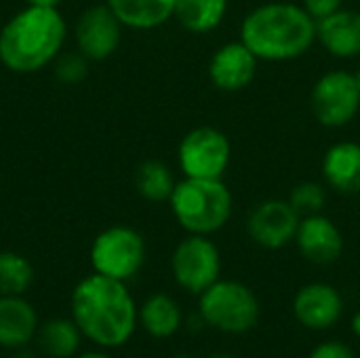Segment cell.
<instances>
[{
	"label": "cell",
	"mask_w": 360,
	"mask_h": 358,
	"mask_svg": "<svg viewBox=\"0 0 360 358\" xmlns=\"http://www.w3.org/2000/svg\"><path fill=\"white\" fill-rule=\"evenodd\" d=\"M72 321L101 348H118L135 333L139 312L124 281L91 274L72 293Z\"/></svg>",
	"instance_id": "cell-1"
},
{
	"label": "cell",
	"mask_w": 360,
	"mask_h": 358,
	"mask_svg": "<svg viewBox=\"0 0 360 358\" xmlns=\"http://www.w3.org/2000/svg\"><path fill=\"white\" fill-rule=\"evenodd\" d=\"M230 141L213 127H198L190 131L179 143V167L186 177L221 179L230 162Z\"/></svg>",
	"instance_id": "cell-9"
},
{
	"label": "cell",
	"mask_w": 360,
	"mask_h": 358,
	"mask_svg": "<svg viewBox=\"0 0 360 358\" xmlns=\"http://www.w3.org/2000/svg\"><path fill=\"white\" fill-rule=\"evenodd\" d=\"M302 2H304L302 6L306 8V13L314 21L329 17L331 13L340 11V6H342V0H302Z\"/></svg>",
	"instance_id": "cell-27"
},
{
	"label": "cell",
	"mask_w": 360,
	"mask_h": 358,
	"mask_svg": "<svg viewBox=\"0 0 360 358\" xmlns=\"http://www.w3.org/2000/svg\"><path fill=\"white\" fill-rule=\"evenodd\" d=\"M13 358H36V354L32 350H27V346H23V348H17L15 350V357Z\"/></svg>",
	"instance_id": "cell-29"
},
{
	"label": "cell",
	"mask_w": 360,
	"mask_h": 358,
	"mask_svg": "<svg viewBox=\"0 0 360 358\" xmlns=\"http://www.w3.org/2000/svg\"><path fill=\"white\" fill-rule=\"evenodd\" d=\"M65 32L57 8L27 4L0 30V61L19 74L38 72L59 57Z\"/></svg>",
	"instance_id": "cell-3"
},
{
	"label": "cell",
	"mask_w": 360,
	"mask_h": 358,
	"mask_svg": "<svg viewBox=\"0 0 360 358\" xmlns=\"http://www.w3.org/2000/svg\"><path fill=\"white\" fill-rule=\"evenodd\" d=\"M86 70H89V59L80 51H72L59 55L55 65V76L63 84H76L86 76Z\"/></svg>",
	"instance_id": "cell-25"
},
{
	"label": "cell",
	"mask_w": 360,
	"mask_h": 358,
	"mask_svg": "<svg viewBox=\"0 0 360 358\" xmlns=\"http://www.w3.org/2000/svg\"><path fill=\"white\" fill-rule=\"evenodd\" d=\"M146 262L143 236L129 226H112L103 230L91 247V264L97 274L129 281Z\"/></svg>",
	"instance_id": "cell-6"
},
{
	"label": "cell",
	"mask_w": 360,
	"mask_h": 358,
	"mask_svg": "<svg viewBox=\"0 0 360 358\" xmlns=\"http://www.w3.org/2000/svg\"><path fill=\"white\" fill-rule=\"evenodd\" d=\"M295 243L300 253L316 266H331L344 253V236L340 228L321 213L302 217Z\"/></svg>",
	"instance_id": "cell-13"
},
{
	"label": "cell",
	"mask_w": 360,
	"mask_h": 358,
	"mask_svg": "<svg viewBox=\"0 0 360 358\" xmlns=\"http://www.w3.org/2000/svg\"><path fill=\"white\" fill-rule=\"evenodd\" d=\"M38 333V317L21 295H0V346L23 348Z\"/></svg>",
	"instance_id": "cell-15"
},
{
	"label": "cell",
	"mask_w": 360,
	"mask_h": 358,
	"mask_svg": "<svg viewBox=\"0 0 360 358\" xmlns=\"http://www.w3.org/2000/svg\"><path fill=\"white\" fill-rule=\"evenodd\" d=\"M310 106L323 127H344L360 110V87L354 74L335 70L319 78L312 89Z\"/></svg>",
	"instance_id": "cell-8"
},
{
	"label": "cell",
	"mask_w": 360,
	"mask_h": 358,
	"mask_svg": "<svg viewBox=\"0 0 360 358\" xmlns=\"http://www.w3.org/2000/svg\"><path fill=\"white\" fill-rule=\"evenodd\" d=\"M27 4H34V6H51V8H57L61 4V0H27Z\"/></svg>",
	"instance_id": "cell-28"
},
{
	"label": "cell",
	"mask_w": 360,
	"mask_h": 358,
	"mask_svg": "<svg viewBox=\"0 0 360 358\" xmlns=\"http://www.w3.org/2000/svg\"><path fill=\"white\" fill-rule=\"evenodd\" d=\"M78 358H112L110 354H105V352H84V354H80Z\"/></svg>",
	"instance_id": "cell-31"
},
{
	"label": "cell",
	"mask_w": 360,
	"mask_h": 358,
	"mask_svg": "<svg viewBox=\"0 0 360 358\" xmlns=\"http://www.w3.org/2000/svg\"><path fill=\"white\" fill-rule=\"evenodd\" d=\"M228 11V0H175L173 15L190 32L215 30Z\"/></svg>",
	"instance_id": "cell-20"
},
{
	"label": "cell",
	"mask_w": 360,
	"mask_h": 358,
	"mask_svg": "<svg viewBox=\"0 0 360 358\" xmlns=\"http://www.w3.org/2000/svg\"><path fill=\"white\" fill-rule=\"evenodd\" d=\"M302 217L289 205V200H264L259 203L247 222L249 236L264 249H283L295 241Z\"/></svg>",
	"instance_id": "cell-11"
},
{
	"label": "cell",
	"mask_w": 360,
	"mask_h": 358,
	"mask_svg": "<svg viewBox=\"0 0 360 358\" xmlns=\"http://www.w3.org/2000/svg\"><path fill=\"white\" fill-rule=\"evenodd\" d=\"M211 358H234V357H230V354H215V357H211Z\"/></svg>",
	"instance_id": "cell-32"
},
{
	"label": "cell",
	"mask_w": 360,
	"mask_h": 358,
	"mask_svg": "<svg viewBox=\"0 0 360 358\" xmlns=\"http://www.w3.org/2000/svg\"><path fill=\"white\" fill-rule=\"evenodd\" d=\"M257 295L238 281H217L200 293L198 314L205 325L228 333L240 335L251 331L259 321Z\"/></svg>",
	"instance_id": "cell-5"
},
{
	"label": "cell",
	"mask_w": 360,
	"mask_h": 358,
	"mask_svg": "<svg viewBox=\"0 0 360 358\" xmlns=\"http://www.w3.org/2000/svg\"><path fill=\"white\" fill-rule=\"evenodd\" d=\"M135 188L137 192L152 203L169 200L175 190V179L171 169L160 160H146L139 165L135 173Z\"/></svg>",
	"instance_id": "cell-22"
},
{
	"label": "cell",
	"mask_w": 360,
	"mask_h": 358,
	"mask_svg": "<svg viewBox=\"0 0 360 358\" xmlns=\"http://www.w3.org/2000/svg\"><path fill=\"white\" fill-rule=\"evenodd\" d=\"M257 72V57L240 42H228L209 61V78L219 91H240L251 84Z\"/></svg>",
	"instance_id": "cell-14"
},
{
	"label": "cell",
	"mask_w": 360,
	"mask_h": 358,
	"mask_svg": "<svg viewBox=\"0 0 360 358\" xmlns=\"http://www.w3.org/2000/svg\"><path fill=\"white\" fill-rule=\"evenodd\" d=\"M179 226L190 234L209 236L221 230L232 215V194L221 179L186 177L169 198Z\"/></svg>",
	"instance_id": "cell-4"
},
{
	"label": "cell",
	"mask_w": 360,
	"mask_h": 358,
	"mask_svg": "<svg viewBox=\"0 0 360 358\" xmlns=\"http://www.w3.org/2000/svg\"><path fill=\"white\" fill-rule=\"evenodd\" d=\"M352 331H354L356 338H360V310L352 317Z\"/></svg>",
	"instance_id": "cell-30"
},
{
	"label": "cell",
	"mask_w": 360,
	"mask_h": 358,
	"mask_svg": "<svg viewBox=\"0 0 360 358\" xmlns=\"http://www.w3.org/2000/svg\"><path fill=\"white\" fill-rule=\"evenodd\" d=\"M240 40L257 59L287 61L312 46L316 40V21L304 6L293 2H268L245 17Z\"/></svg>",
	"instance_id": "cell-2"
},
{
	"label": "cell",
	"mask_w": 360,
	"mask_h": 358,
	"mask_svg": "<svg viewBox=\"0 0 360 358\" xmlns=\"http://www.w3.org/2000/svg\"><path fill=\"white\" fill-rule=\"evenodd\" d=\"M175 358H190L188 354H179V357H175Z\"/></svg>",
	"instance_id": "cell-34"
},
{
	"label": "cell",
	"mask_w": 360,
	"mask_h": 358,
	"mask_svg": "<svg viewBox=\"0 0 360 358\" xmlns=\"http://www.w3.org/2000/svg\"><path fill=\"white\" fill-rule=\"evenodd\" d=\"M354 78H356V82H359V87H360V70L354 74Z\"/></svg>",
	"instance_id": "cell-33"
},
{
	"label": "cell",
	"mask_w": 360,
	"mask_h": 358,
	"mask_svg": "<svg viewBox=\"0 0 360 358\" xmlns=\"http://www.w3.org/2000/svg\"><path fill=\"white\" fill-rule=\"evenodd\" d=\"M308 358H356L352 348L340 340H327L323 344H319Z\"/></svg>",
	"instance_id": "cell-26"
},
{
	"label": "cell",
	"mask_w": 360,
	"mask_h": 358,
	"mask_svg": "<svg viewBox=\"0 0 360 358\" xmlns=\"http://www.w3.org/2000/svg\"><path fill=\"white\" fill-rule=\"evenodd\" d=\"M316 38L335 57H354L360 53V13L340 8L316 21Z\"/></svg>",
	"instance_id": "cell-16"
},
{
	"label": "cell",
	"mask_w": 360,
	"mask_h": 358,
	"mask_svg": "<svg viewBox=\"0 0 360 358\" xmlns=\"http://www.w3.org/2000/svg\"><path fill=\"white\" fill-rule=\"evenodd\" d=\"M323 175L342 194L360 192V143L340 141L331 146L323 160Z\"/></svg>",
	"instance_id": "cell-17"
},
{
	"label": "cell",
	"mask_w": 360,
	"mask_h": 358,
	"mask_svg": "<svg viewBox=\"0 0 360 358\" xmlns=\"http://www.w3.org/2000/svg\"><path fill=\"white\" fill-rule=\"evenodd\" d=\"M139 323L143 325L148 335L156 340H167L179 331L184 317H181L179 304L171 295L154 293L143 302L139 310Z\"/></svg>",
	"instance_id": "cell-19"
},
{
	"label": "cell",
	"mask_w": 360,
	"mask_h": 358,
	"mask_svg": "<svg viewBox=\"0 0 360 358\" xmlns=\"http://www.w3.org/2000/svg\"><path fill=\"white\" fill-rule=\"evenodd\" d=\"M40 348L53 358H70L74 357L80 348L82 331L74 321L65 319H53L44 323L38 331Z\"/></svg>",
	"instance_id": "cell-21"
},
{
	"label": "cell",
	"mask_w": 360,
	"mask_h": 358,
	"mask_svg": "<svg viewBox=\"0 0 360 358\" xmlns=\"http://www.w3.org/2000/svg\"><path fill=\"white\" fill-rule=\"evenodd\" d=\"M74 36L78 51L89 61H101L116 53L122 36V21L108 4L89 6L78 17Z\"/></svg>",
	"instance_id": "cell-10"
},
{
	"label": "cell",
	"mask_w": 360,
	"mask_h": 358,
	"mask_svg": "<svg viewBox=\"0 0 360 358\" xmlns=\"http://www.w3.org/2000/svg\"><path fill=\"white\" fill-rule=\"evenodd\" d=\"M325 190L321 184H314V181H302L297 184L293 190H291V196H289V205L295 209V213L300 217H308V215H316L323 211L325 207Z\"/></svg>",
	"instance_id": "cell-24"
},
{
	"label": "cell",
	"mask_w": 360,
	"mask_h": 358,
	"mask_svg": "<svg viewBox=\"0 0 360 358\" xmlns=\"http://www.w3.org/2000/svg\"><path fill=\"white\" fill-rule=\"evenodd\" d=\"M34 283L32 264L13 251L0 253V295H23Z\"/></svg>",
	"instance_id": "cell-23"
},
{
	"label": "cell",
	"mask_w": 360,
	"mask_h": 358,
	"mask_svg": "<svg viewBox=\"0 0 360 358\" xmlns=\"http://www.w3.org/2000/svg\"><path fill=\"white\" fill-rule=\"evenodd\" d=\"M127 27L152 30L173 17L175 0H105Z\"/></svg>",
	"instance_id": "cell-18"
},
{
	"label": "cell",
	"mask_w": 360,
	"mask_h": 358,
	"mask_svg": "<svg viewBox=\"0 0 360 358\" xmlns=\"http://www.w3.org/2000/svg\"><path fill=\"white\" fill-rule=\"evenodd\" d=\"M171 270L181 289L200 295L213 283L219 281L221 257L209 236L190 234L175 247L171 257Z\"/></svg>",
	"instance_id": "cell-7"
},
{
	"label": "cell",
	"mask_w": 360,
	"mask_h": 358,
	"mask_svg": "<svg viewBox=\"0 0 360 358\" xmlns=\"http://www.w3.org/2000/svg\"><path fill=\"white\" fill-rule=\"evenodd\" d=\"M342 312L344 300L340 291L325 283H310L302 287L293 298V314L306 329H329L342 319Z\"/></svg>",
	"instance_id": "cell-12"
}]
</instances>
